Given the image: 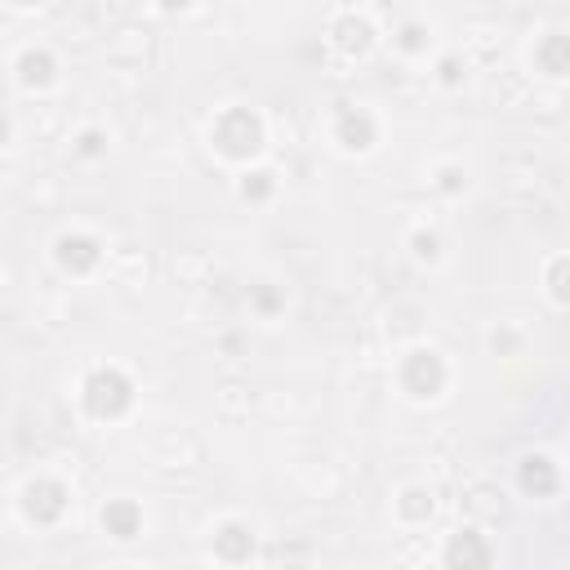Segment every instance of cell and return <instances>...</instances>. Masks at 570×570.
I'll list each match as a JSON object with an SVG mask.
<instances>
[{
  "label": "cell",
  "mask_w": 570,
  "mask_h": 570,
  "mask_svg": "<svg viewBox=\"0 0 570 570\" xmlns=\"http://www.w3.org/2000/svg\"><path fill=\"white\" fill-rule=\"evenodd\" d=\"M209 147L214 156H223L227 165H249L263 156L267 147V120L254 111V107H223L214 120H209Z\"/></svg>",
  "instance_id": "obj_1"
},
{
  "label": "cell",
  "mask_w": 570,
  "mask_h": 570,
  "mask_svg": "<svg viewBox=\"0 0 570 570\" xmlns=\"http://www.w3.org/2000/svg\"><path fill=\"white\" fill-rule=\"evenodd\" d=\"M450 379H454V370H450L445 352L432 347V343H414V347H405V352L396 356V387H401L414 405L441 401L445 387H450Z\"/></svg>",
  "instance_id": "obj_2"
},
{
  "label": "cell",
  "mask_w": 570,
  "mask_h": 570,
  "mask_svg": "<svg viewBox=\"0 0 570 570\" xmlns=\"http://www.w3.org/2000/svg\"><path fill=\"white\" fill-rule=\"evenodd\" d=\"M80 410L94 419V423H116V419H125L129 410H134V401H138V387H134V379L120 370V365H94L85 379H80Z\"/></svg>",
  "instance_id": "obj_3"
},
{
  "label": "cell",
  "mask_w": 570,
  "mask_h": 570,
  "mask_svg": "<svg viewBox=\"0 0 570 570\" xmlns=\"http://www.w3.org/2000/svg\"><path fill=\"white\" fill-rule=\"evenodd\" d=\"M13 508H18V517H22L27 525L53 530V525H62V517L71 512V485H67L62 476H53V472H36V476H27V481L18 485Z\"/></svg>",
  "instance_id": "obj_4"
},
{
  "label": "cell",
  "mask_w": 570,
  "mask_h": 570,
  "mask_svg": "<svg viewBox=\"0 0 570 570\" xmlns=\"http://www.w3.org/2000/svg\"><path fill=\"white\" fill-rule=\"evenodd\" d=\"M330 138L338 142V151L347 156H365L379 147V116L370 107H356V102H343L330 120Z\"/></svg>",
  "instance_id": "obj_5"
},
{
  "label": "cell",
  "mask_w": 570,
  "mask_h": 570,
  "mask_svg": "<svg viewBox=\"0 0 570 570\" xmlns=\"http://www.w3.org/2000/svg\"><path fill=\"white\" fill-rule=\"evenodd\" d=\"M13 85L22 89V94H45L49 85H58V53L49 49V45H22L18 53H13Z\"/></svg>",
  "instance_id": "obj_6"
},
{
  "label": "cell",
  "mask_w": 570,
  "mask_h": 570,
  "mask_svg": "<svg viewBox=\"0 0 570 570\" xmlns=\"http://www.w3.org/2000/svg\"><path fill=\"white\" fill-rule=\"evenodd\" d=\"M53 263H58L62 276H89V272H98V263H102V240H98L94 232L71 227V232H62V236L53 240Z\"/></svg>",
  "instance_id": "obj_7"
},
{
  "label": "cell",
  "mask_w": 570,
  "mask_h": 570,
  "mask_svg": "<svg viewBox=\"0 0 570 570\" xmlns=\"http://www.w3.org/2000/svg\"><path fill=\"white\" fill-rule=\"evenodd\" d=\"M254 548H258V534H254V525L240 521V517L218 521L214 534H209V557H214L218 566H245V561L254 557Z\"/></svg>",
  "instance_id": "obj_8"
},
{
  "label": "cell",
  "mask_w": 570,
  "mask_h": 570,
  "mask_svg": "<svg viewBox=\"0 0 570 570\" xmlns=\"http://www.w3.org/2000/svg\"><path fill=\"white\" fill-rule=\"evenodd\" d=\"M494 543H490V534H481V530H454V534H445V548H441V566H450V570H485V566H494Z\"/></svg>",
  "instance_id": "obj_9"
},
{
  "label": "cell",
  "mask_w": 570,
  "mask_h": 570,
  "mask_svg": "<svg viewBox=\"0 0 570 570\" xmlns=\"http://www.w3.org/2000/svg\"><path fill=\"white\" fill-rule=\"evenodd\" d=\"M330 45H334L343 58H365V53L379 45V27L370 22V13L343 9V13L330 22Z\"/></svg>",
  "instance_id": "obj_10"
},
{
  "label": "cell",
  "mask_w": 570,
  "mask_h": 570,
  "mask_svg": "<svg viewBox=\"0 0 570 570\" xmlns=\"http://www.w3.org/2000/svg\"><path fill=\"white\" fill-rule=\"evenodd\" d=\"M517 490L525 499H552L561 490V463L543 450H530L517 459Z\"/></svg>",
  "instance_id": "obj_11"
},
{
  "label": "cell",
  "mask_w": 570,
  "mask_h": 570,
  "mask_svg": "<svg viewBox=\"0 0 570 570\" xmlns=\"http://www.w3.org/2000/svg\"><path fill=\"white\" fill-rule=\"evenodd\" d=\"M142 525H147V512H142V503L129 499V494H116V499H107V503L98 508V530H102L107 539H116V543H134V539L142 534Z\"/></svg>",
  "instance_id": "obj_12"
},
{
  "label": "cell",
  "mask_w": 570,
  "mask_h": 570,
  "mask_svg": "<svg viewBox=\"0 0 570 570\" xmlns=\"http://www.w3.org/2000/svg\"><path fill=\"white\" fill-rule=\"evenodd\" d=\"M530 67L548 80H566L570 76V36L566 31H543L530 45Z\"/></svg>",
  "instance_id": "obj_13"
},
{
  "label": "cell",
  "mask_w": 570,
  "mask_h": 570,
  "mask_svg": "<svg viewBox=\"0 0 570 570\" xmlns=\"http://www.w3.org/2000/svg\"><path fill=\"white\" fill-rule=\"evenodd\" d=\"M392 517H396L405 530H419V525H428V521L436 517V494H432L428 485L410 481V485H401V490L392 494Z\"/></svg>",
  "instance_id": "obj_14"
},
{
  "label": "cell",
  "mask_w": 570,
  "mask_h": 570,
  "mask_svg": "<svg viewBox=\"0 0 570 570\" xmlns=\"http://www.w3.org/2000/svg\"><path fill=\"white\" fill-rule=\"evenodd\" d=\"M236 191H240V200L263 205V200L276 196V174H272V169H245L240 183H236Z\"/></svg>",
  "instance_id": "obj_15"
},
{
  "label": "cell",
  "mask_w": 570,
  "mask_h": 570,
  "mask_svg": "<svg viewBox=\"0 0 570 570\" xmlns=\"http://www.w3.org/2000/svg\"><path fill=\"white\" fill-rule=\"evenodd\" d=\"M392 45H396L405 58H423V53L432 49V31H428L423 22H401L396 36H392Z\"/></svg>",
  "instance_id": "obj_16"
},
{
  "label": "cell",
  "mask_w": 570,
  "mask_h": 570,
  "mask_svg": "<svg viewBox=\"0 0 570 570\" xmlns=\"http://www.w3.org/2000/svg\"><path fill=\"white\" fill-rule=\"evenodd\" d=\"M543 285H548V298H552L557 307H570V254H561V258L548 263Z\"/></svg>",
  "instance_id": "obj_17"
},
{
  "label": "cell",
  "mask_w": 570,
  "mask_h": 570,
  "mask_svg": "<svg viewBox=\"0 0 570 570\" xmlns=\"http://www.w3.org/2000/svg\"><path fill=\"white\" fill-rule=\"evenodd\" d=\"M410 254H414L419 263H436V258H441V236H436L432 227L410 232Z\"/></svg>",
  "instance_id": "obj_18"
},
{
  "label": "cell",
  "mask_w": 570,
  "mask_h": 570,
  "mask_svg": "<svg viewBox=\"0 0 570 570\" xmlns=\"http://www.w3.org/2000/svg\"><path fill=\"white\" fill-rule=\"evenodd\" d=\"M76 151H80V156H102V151H107V134H102V129H85V134L76 138Z\"/></svg>",
  "instance_id": "obj_19"
},
{
  "label": "cell",
  "mask_w": 570,
  "mask_h": 570,
  "mask_svg": "<svg viewBox=\"0 0 570 570\" xmlns=\"http://www.w3.org/2000/svg\"><path fill=\"white\" fill-rule=\"evenodd\" d=\"M463 183H468V178H463L459 165H441V169H436V187H441V191L454 196V191H463Z\"/></svg>",
  "instance_id": "obj_20"
},
{
  "label": "cell",
  "mask_w": 570,
  "mask_h": 570,
  "mask_svg": "<svg viewBox=\"0 0 570 570\" xmlns=\"http://www.w3.org/2000/svg\"><path fill=\"white\" fill-rule=\"evenodd\" d=\"M436 71H441V85H459V80H463L459 58H441V62H436Z\"/></svg>",
  "instance_id": "obj_21"
},
{
  "label": "cell",
  "mask_w": 570,
  "mask_h": 570,
  "mask_svg": "<svg viewBox=\"0 0 570 570\" xmlns=\"http://www.w3.org/2000/svg\"><path fill=\"white\" fill-rule=\"evenodd\" d=\"M49 0H9V9H18V13H31V9H45Z\"/></svg>",
  "instance_id": "obj_22"
},
{
  "label": "cell",
  "mask_w": 570,
  "mask_h": 570,
  "mask_svg": "<svg viewBox=\"0 0 570 570\" xmlns=\"http://www.w3.org/2000/svg\"><path fill=\"white\" fill-rule=\"evenodd\" d=\"M191 0H160V9H169V13H178V9H187Z\"/></svg>",
  "instance_id": "obj_23"
}]
</instances>
